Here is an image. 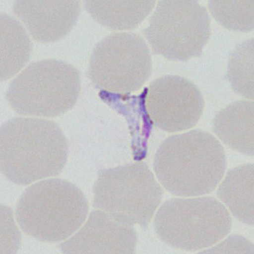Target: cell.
<instances>
[{
    "mask_svg": "<svg viewBox=\"0 0 254 254\" xmlns=\"http://www.w3.org/2000/svg\"><path fill=\"white\" fill-rule=\"evenodd\" d=\"M68 141L52 121L15 117L0 129V167L7 179L26 187L56 176L68 158Z\"/></svg>",
    "mask_w": 254,
    "mask_h": 254,
    "instance_id": "1",
    "label": "cell"
},
{
    "mask_svg": "<svg viewBox=\"0 0 254 254\" xmlns=\"http://www.w3.org/2000/svg\"><path fill=\"white\" fill-rule=\"evenodd\" d=\"M222 144L202 130L169 136L154 157L157 178L166 190L178 196L210 193L226 169Z\"/></svg>",
    "mask_w": 254,
    "mask_h": 254,
    "instance_id": "2",
    "label": "cell"
},
{
    "mask_svg": "<svg viewBox=\"0 0 254 254\" xmlns=\"http://www.w3.org/2000/svg\"><path fill=\"white\" fill-rule=\"evenodd\" d=\"M88 208L80 188L65 180L48 179L24 190L15 218L29 237L43 243H59L81 228Z\"/></svg>",
    "mask_w": 254,
    "mask_h": 254,
    "instance_id": "3",
    "label": "cell"
},
{
    "mask_svg": "<svg viewBox=\"0 0 254 254\" xmlns=\"http://www.w3.org/2000/svg\"><path fill=\"white\" fill-rule=\"evenodd\" d=\"M81 92L80 72L58 60L30 64L9 84L6 99L22 116L54 118L71 110Z\"/></svg>",
    "mask_w": 254,
    "mask_h": 254,
    "instance_id": "4",
    "label": "cell"
},
{
    "mask_svg": "<svg viewBox=\"0 0 254 254\" xmlns=\"http://www.w3.org/2000/svg\"><path fill=\"white\" fill-rule=\"evenodd\" d=\"M228 210L212 196L172 198L154 218L159 239L175 249L194 252L219 243L231 231Z\"/></svg>",
    "mask_w": 254,
    "mask_h": 254,
    "instance_id": "5",
    "label": "cell"
},
{
    "mask_svg": "<svg viewBox=\"0 0 254 254\" xmlns=\"http://www.w3.org/2000/svg\"><path fill=\"white\" fill-rule=\"evenodd\" d=\"M93 207L146 229L164 190L145 163L103 169L93 186Z\"/></svg>",
    "mask_w": 254,
    "mask_h": 254,
    "instance_id": "6",
    "label": "cell"
},
{
    "mask_svg": "<svg viewBox=\"0 0 254 254\" xmlns=\"http://www.w3.org/2000/svg\"><path fill=\"white\" fill-rule=\"evenodd\" d=\"M155 55L171 61L199 57L210 38V17L198 1H159L142 31Z\"/></svg>",
    "mask_w": 254,
    "mask_h": 254,
    "instance_id": "7",
    "label": "cell"
},
{
    "mask_svg": "<svg viewBox=\"0 0 254 254\" xmlns=\"http://www.w3.org/2000/svg\"><path fill=\"white\" fill-rule=\"evenodd\" d=\"M152 72L150 49L132 32L113 33L102 39L91 55L88 76L98 89L129 94L138 91Z\"/></svg>",
    "mask_w": 254,
    "mask_h": 254,
    "instance_id": "8",
    "label": "cell"
},
{
    "mask_svg": "<svg viewBox=\"0 0 254 254\" xmlns=\"http://www.w3.org/2000/svg\"><path fill=\"white\" fill-rule=\"evenodd\" d=\"M204 100L196 85L180 75H165L147 88L146 109L153 124L168 132L195 127L202 116Z\"/></svg>",
    "mask_w": 254,
    "mask_h": 254,
    "instance_id": "9",
    "label": "cell"
},
{
    "mask_svg": "<svg viewBox=\"0 0 254 254\" xmlns=\"http://www.w3.org/2000/svg\"><path fill=\"white\" fill-rule=\"evenodd\" d=\"M137 234L130 223L104 210L91 212L86 224L61 245L68 254H132Z\"/></svg>",
    "mask_w": 254,
    "mask_h": 254,
    "instance_id": "10",
    "label": "cell"
},
{
    "mask_svg": "<svg viewBox=\"0 0 254 254\" xmlns=\"http://www.w3.org/2000/svg\"><path fill=\"white\" fill-rule=\"evenodd\" d=\"M80 1L14 2L13 10L32 38L41 44L55 43L64 38L78 20Z\"/></svg>",
    "mask_w": 254,
    "mask_h": 254,
    "instance_id": "11",
    "label": "cell"
},
{
    "mask_svg": "<svg viewBox=\"0 0 254 254\" xmlns=\"http://www.w3.org/2000/svg\"><path fill=\"white\" fill-rule=\"evenodd\" d=\"M254 101L240 100L220 110L214 117V131L225 143L240 153L254 156Z\"/></svg>",
    "mask_w": 254,
    "mask_h": 254,
    "instance_id": "12",
    "label": "cell"
},
{
    "mask_svg": "<svg viewBox=\"0 0 254 254\" xmlns=\"http://www.w3.org/2000/svg\"><path fill=\"white\" fill-rule=\"evenodd\" d=\"M217 194L235 218L247 225H254V164H244L229 171Z\"/></svg>",
    "mask_w": 254,
    "mask_h": 254,
    "instance_id": "13",
    "label": "cell"
},
{
    "mask_svg": "<svg viewBox=\"0 0 254 254\" xmlns=\"http://www.w3.org/2000/svg\"><path fill=\"white\" fill-rule=\"evenodd\" d=\"M89 15L110 30L136 28L150 14L155 1H83Z\"/></svg>",
    "mask_w": 254,
    "mask_h": 254,
    "instance_id": "14",
    "label": "cell"
},
{
    "mask_svg": "<svg viewBox=\"0 0 254 254\" xmlns=\"http://www.w3.org/2000/svg\"><path fill=\"white\" fill-rule=\"evenodd\" d=\"M1 81L12 78L29 61L32 44L20 21L10 15L0 14Z\"/></svg>",
    "mask_w": 254,
    "mask_h": 254,
    "instance_id": "15",
    "label": "cell"
},
{
    "mask_svg": "<svg viewBox=\"0 0 254 254\" xmlns=\"http://www.w3.org/2000/svg\"><path fill=\"white\" fill-rule=\"evenodd\" d=\"M227 74L235 92L254 100V38L239 44L231 53Z\"/></svg>",
    "mask_w": 254,
    "mask_h": 254,
    "instance_id": "16",
    "label": "cell"
},
{
    "mask_svg": "<svg viewBox=\"0 0 254 254\" xmlns=\"http://www.w3.org/2000/svg\"><path fill=\"white\" fill-rule=\"evenodd\" d=\"M208 8L214 19L227 29L250 32L254 26V0L208 2Z\"/></svg>",
    "mask_w": 254,
    "mask_h": 254,
    "instance_id": "17",
    "label": "cell"
},
{
    "mask_svg": "<svg viewBox=\"0 0 254 254\" xmlns=\"http://www.w3.org/2000/svg\"><path fill=\"white\" fill-rule=\"evenodd\" d=\"M235 241L231 242V238L226 240L224 243H220L211 250L202 253H247L254 254V245L251 242L247 241L245 238L241 237H235Z\"/></svg>",
    "mask_w": 254,
    "mask_h": 254,
    "instance_id": "18",
    "label": "cell"
}]
</instances>
